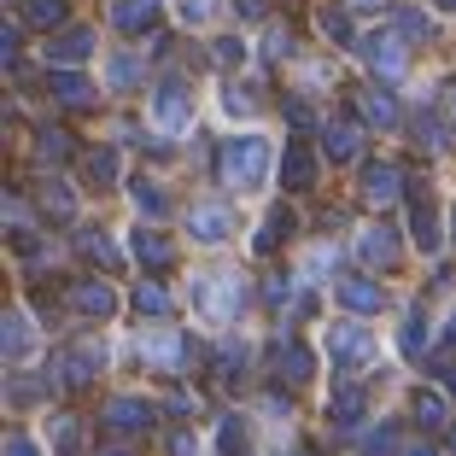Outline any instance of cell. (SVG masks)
<instances>
[{
  "label": "cell",
  "mask_w": 456,
  "mask_h": 456,
  "mask_svg": "<svg viewBox=\"0 0 456 456\" xmlns=\"http://www.w3.org/2000/svg\"><path fill=\"white\" fill-rule=\"evenodd\" d=\"M351 12H387V0H351Z\"/></svg>",
  "instance_id": "cell-46"
},
{
  "label": "cell",
  "mask_w": 456,
  "mask_h": 456,
  "mask_svg": "<svg viewBox=\"0 0 456 456\" xmlns=\"http://www.w3.org/2000/svg\"><path fill=\"white\" fill-rule=\"evenodd\" d=\"M357 416H362V387H339L334 403H328V421H334V428H351Z\"/></svg>",
  "instance_id": "cell-23"
},
{
  "label": "cell",
  "mask_w": 456,
  "mask_h": 456,
  "mask_svg": "<svg viewBox=\"0 0 456 456\" xmlns=\"http://www.w3.org/2000/svg\"><path fill=\"white\" fill-rule=\"evenodd\" d=\"M152 421H159V410H152L147 398H134V392H123V398L106 403V428L111 433H147Z\"/></svg>",
  "instance_id": "cell-5"
},
{
  "label": "cell",
  "mask_w": 456,
  "mask_h": 456,
  "mask_svg": "<svg viewBox=\"0 0 456 456\" xmlns=\"http://www.w3.org/2000/svg\"><path fill=\"white\" fill-rule=\"evenodd\" d=\"M134 257L147 269H164L175 257V246H170V234H159V228H134Z\"/></svg>",
  "instance_id": "cell-18"
},
{
  "label": "cell",
  "mask_w": 456,
  "mask_h": 456,
  "mask_svg": "<svg viewBox=\"0 0 456 456\" xmlns=\"http://www.w3.org/2000/svg\"><path fill=\"white\" fill-rule=\"evenodd\" d=\"M152 123L159 129H170V134H182L193 123V88L188 82H159V94H152Z\"/></svg>",
  "instance_id": "cell-3"
},
{
  "label": "cell",
  "mask_w": 456,
  "mask_h": 456,
  "mask_svg": "<svg viewBox=\"0 0 456 456\" xmlns=\"http://www.w3.org/2000/svg\"><path fill=\"white\" fill-rule=\"evenodd\" d=\"M322 152H328L334 164H351V159L362 152V134L351 129V123H328V129H322Z\"/></svg>",
  "instance_id": "cell-17"
},
{
  "label": "cell",
  "mask_w": 456,
  "mask_h": 456,
  "mask_svg": "<svg viewBox=\"0 0 456 456\" xmlns=\"http://www.w3.org/2000/svg\"><path fill=\"white\" fill-rule=\"evenodd\" d=\"M70 439H77V421H53V444L59 451H70Z\"/></svg>",
  "instance_id": "cell-43"
},
{
  "label": "cell",
  "mask_w": 456,
  "mask_h": 456,
  "mask_svg": "<svg viewBox=\"0 0 456 456\" xmlns=\"http://www.w3.org/2000/svg\"><path fill=\"white\" fill-rule=\"evenodd\" d=\"M188 234L205 240V246L228 240V234H234V211H228V205H193L188 211Z\"/></svg>",
  "instance_id": "cell-7"
},
{
  "label": "cell",
  "mask_w": 456,
  "mask_h": 456,
  "mask_svg": "<svg viewBox=\"0 0 456 456\" xmlns=\"http://www.w3.org/2000/svg\"><path fill=\"white\" fill-rule=\"evenodd\" d=\"M77 246H82V252H88V257H94V264H106V269L118 264V252H111V240H106V234H82Z\"/></svg>",
  "instance_id": "cell-36"
},
{
  "label": "cell",
  "mask_w": 456,
  "mask_h": 456,
  "mask_svg": "<svg viewBox=\"0 0 456 456\" xmlns=\"http://www.w3.org/2000/svg\"><path fill=\"white\" fill-rule=\"evenodd\" d=\"M6 456H36V444H29V439H18V433H12V439H6Z\"/></svg>",
  "instance_id": "cell-44"
},
{
  "label": "cell",
  "mask_w": 456,
  "mask_h": 456,
  "mask_svg": "<svg viewBox=\"0 0 456 456\" xmlns=\"http://www.w3.org/2000/svg\"><path fill=\"white\" fill-rule=\"evenodd\" d=\"M334 298L351 310V316H375V310L387 305V293H380V287L369 281V275H346V281L334 287Z\"/></svg>",
  "instance_id": "cell-9"
},
{
  "label": "cell",
  "mask_w": 456,
  "mask_h": 456,
  "mask_svg": "<svg viewBox=\"0 0 456 456\" xmlns=\"http://www.w3.org/2000/svg\"><path fill=\"white\" fill-rule=\"evenodd\" d=\"M24 24H36V29H59L65 24V0H24Z\"/></svg>",
  "instance_id": "cell-24"
},
{
  "label": "cell",
  "mask_w": 456,
  "mask_h": 456,
  "mask_svg": "<svg viewBox=\"0 0 456 456\" xmlns=\"http://www.w3.org/2000/svg\"><path fill=\"white\" fill-rule=\"evenodd\" d=\"M41 159H70V134L65 129H41Z\"/></svg>",
  "instance_id": "cell-35"
},
{
  "label": "cell",
  "mask_w": 456,
  "mask_h": 456,
  "mask_svg": "<svg viewBox=\"0 0 456 456\" xmlns=\"http://www.w3.org/2000/svg\"><path fill=\"white\" fill-rule=\"evenodd\" d=\"M416 421L421 428H444V398L439 392H416Z\"/></svg>",
  "instance_id": "cell-29"
},
{
  "label": "cell",
  "mask_w": 456,
  "mask_h": 456,
  "mask_svg": "<svg viewBox=\"0 0 456 456\" xmlns=\"http://www.w3.org/2000/svg\"><path fill=\"white\" fill-rule=\"evenodd\" d=\"M269 59H293V36L287 29H269Z\"/></svg>",
  "instance_id": "cell-41"
},
{
  "label": "cell",
  "mask_w": 456,
  "mask_h": 456,
  "mask_svg": "<svg viewBox=\"0 0 456 456\" xmlns=\"http://www.w3.org/2000/svg\"><path fill=\"white\" fill-rule=\"evenodd\" d=\"M100 456H134V451H129L123 439H111V444H100Z\"/></svg>",
  "instance_id": "cell-47"
},
{
  "label": "cell",
  "mask_w": 456,
  "mask_h": 456,
  "mask_svg": "<svg viewBox=\"0 0 456 456\" xmlns=\"http://www.w3.org/2000/svg\"><path fill=\"white\" fill-rule=\"evenodd\" d=\"M362 59H369V70H380L387 82L410 70V53H403V41H392V36H362Z\"/></svg>",
  "instance_id": "cell-6"
},
{
  "label": "cell",
  "mask_w": 456,
  "mask_h": 456,
  "mask_svg": "<svg viewBox=\"0 0 456 456\" xmlns=\"http://www.w3.org/2000/svg\"><path fill=\"white\" fill-rule=\"evenodd\" d=\"M403 36H410V41H428V36H433V24H428L421 12H403Z\"/></svg>",
  "instance_id": "cell-40"
},
{
  "label": "cell",
  "mask_w": 456,
  "mask_h": 456,
  "mask_svg": "<svg viewBox=\"0 0 456 456\" xmlns=\"http://www.w3.org/2000/svg\"><path fill=\"white\" fill-rule=\"evenodd\" d=\"M82 175H88L94 188H111V182H118V152H106V147H100L94 159L82 164Z\"/></svg>",
  "instance_id": "cell-25"
},
{
  "label": "cell",
  "mask_w": 456,
  "mask_h": 456,
  "mask_svg": "<svg viewBox=\"0 0 456 456\" xmlns=\"http://www.w3.org/2000/svg\"><path fill=\"white\" fill-rule=\"evenodd\" d=\"M41 211L53 216V223H65V216L77 211V200H70V193L59 188V182H47V188H41Z\"/></svg>",
  "instance_id": "cell-27"
},
{
  "label": "cell",
  "mask_w": 456,
  "mask_h": 456,
  "mask_svg": "<svg viewBox=\"0 0 456 456\" xmlns=\"http://www.w3.org/2000/svg\"><path fill=\"white\" fill-rule=\"evenodd\" d=\"M416 141H428V152H444L451 147V129H444L433 111H421V123H416Z\"/></svg>",
  "instance_id": "cell-28"
},
{
  "label": "cell",
  "mask_w": 456,
  "mask_h": 456,
  "mask_svg": "<svg viewBox=\"0 0 456 456\" xmlns=\"http://www.w3.org/2000/svg\"><path fill=\"white\" fill-rule=\"evenodd\" d=\"M88 53H94V24H70L47 41V59H53V65H82Z\"/></svg>",
  "instance_id": "cell-8"
},
{
  "label": "cell",
  "mask_w": 456,
  "mask_h": 456,
  "mask_svg": "<svg viewBox=\"0 0 456 456\" xmlns=\"http://www.w3.org/2000/svg\"><path fill=\"white\" fill-rule=\"evenodd\" d=\"M410 200H416V211H410V234H416V246H421V252H439V216H433L428 182H421V188H410Z\"/></svg>",
  "instance_id": "cell-13"
},
{
  "label": "cell",
  "mask_w": 456,
  "mask_h": 456,
  "mask_svg": "<svg viewBox=\"0 0 456 456\" xmlns=\"http://www.w3.org/2000/svg\"><path fill=\"white\" fill-rule=\"evenodd\" d=\"M398 170H392V164H362V200H375V205H387V200H398Z\"/></svg>",
  "instance_id": "cell-16"
},
{
  "label": "cell",
  "mask_w": 456,
  "mask_h": 456,
  "mask_svg": "<svg viewBox=\"0 0 456 456\" xmlns=\"http://www.w3.org/2000/svg\"><path fill=\"white\" fill-rule=\"evenodd\" d=\"M240 18H264V0H240Z\"/></svg>",
  "instance_id": "cell-48"
},
{
  "label": "cell",
  "mask_w": 456,
  "mask_h": 456,
  "mask_svg": "<svg viewBox=\"0 0 456 456\" xmlns=\"http://www.w3.org/2000/svg\"><path fill=\"white\" fill-rule=\"evenodd\" d=\"M398 346H403V357H421V346H428V322H421V316H410V322H403V334H398Z\"/></svg>",
  "instance_id": "cell-34"
},
{
  "label": "cell",
  "mask_w": 456,
  "mask_h": 456,
  "mask_svg": "<svg viewBox=\"0 0 456 456\" xmlns=\"http://www.w3.org/2000/svg\"><path fill=\"white\" fill-rule=\"evenodd\" d=\"M310 182H316V152H310L305 141H293V147L281 152V188L287 193H310Z\"/></svg>",
  "instance_id": "cell-10"
},
{
  "label": "cell",
  "mask_w": 456,
  "mask_h": 456,
  "mask_svg": "<svg viewBox=\"0 0 456 456\" xmlns=\"http://www.w3.org/2000/svg\"><path fill=\"white\" fill-rule=\"evenodd\" d=\"M287 234H293V216H287V211H275V216L264 223V234H257V252H269V246H275V240H287Z\"/></svg>",
  "instance_id": "cell-32"
},
{
  "label": "cell",
  "mask_w": 456,
  "mask_h": 456,
  "mask_svg": "<svg viewBox=\"0 0 456 456\" xmlns=\"http://www.w3.org/2000/svg\"><path fill=\"white\" fill-rule=\"evenodd\" d=\"M100 369H106V351H100V346H77L70 362H65V387H88Z\"/></svg>",
  "instance_id": "cell-19"
},
{
  "label": "cell",
  "mask_w": 456,
  "mask_h": 456,
  "mask_svg": "<svg viewBox=\"0 0 456 456\" xmlns=\"http://www.w3.org/2000/svg\"><path fill=\"white\" fill-rule=\"evenodd\" d=\"M70 310H82V316H111V310H118V293H111L106 281H77L70 287Z\"/></svg>",
  "instance_id": "cell-15"
},
{
  "label": "cell",
  "mask_w": 456,
  "mask_h": 456,
  "mask_svg": "<svg viewBox=\"0 0 456 456\" xmlns=\"http://www.w3.org/2000/svg\"><path fill=\"white\" fill-rule=\"evenodd\" d=\"M240 369H246V346L234 339V346H223V351H216V375H240Z\"/></svg>",
  "instance_id": "cell-37"
},
{
  "label": "cell",
  "mask_w": 456,
  "mask_h": 456,
  "mask_svg": "<svg viewBox=\"0 0 456 456\" xmlns=\"http://www.w3.org/2000/svg\"><path fill=\"white\" fill-rule=\"evenodd\" d=\"M451 451H456V428H451Z\"/></svg>",
  "instance_id": "cell-54"
},
{
  "label": "cell",
  "mask_w": 456,
  "mask_h": 456,
  "mask_svg": "<svg viewBox=\"0 0 456 456\" xmlns=\"http://www.w3.org/2000/svg\"><path fill=\"white\" fill-rule=\"evenodd\" d=\"M439 375H444V387H451V398H456V362H439Z\"/></svg>",
  "instance_id": "cell-49"
},
{
  "label": "cell",
  "mask_w": 456,
  "mask_h": 456,
  "mask_svg": "<svg viewBox=\"0 0 456 456\" xmlns=\"http://www.w3.org/2000/svg\"><path fill=\"white\" fill-rule=\"evenodd\" d=\"M111 82H118V88H134V59H118V65H111Z\"/></svg>",
  "instance_id": "cell-42"
},
{
  "label": "cell",
  "mask_w": 456,
  "mask_h": 456,
  "mask_svg": "<svg viewBox=\"0 0 456 456\" xmlns=\"http://www.w3.org/2000/svg\"><path fill=\"white\" fill-rule=\"evenodd\" d=\"M328 357H334L339 369H362V362L375 357V334L362 322H334L328 328Z\"/></svg>",
  "instance_id": "cell-4"
},
{
  "label": "cell",
  "mask_w": 456,
  "mask_h": 456,
  "mask_svg": "<svg viewBox=\"0 0 456 456\" xmlns=\"http://www.w3.org/2000/svg\"><path fill=\"white\" fill-rule=\"evenodd\" d=\"M451 240H456V211H451Z\"/></svg>",
  "instance_id": "cell-53"
},
{
  "label": "cell",
  "mask_w": 456,
  "mask_h": 456,
  "mask_svg": "<svg viewBox=\"0 0 456 456\" xmlns=\"http://www.w3.org/2000/svg\"><path fill=\"white\" fill-rule=\"evenodd\" d=\"M29 346H36V334H29V316H24V310H12V316H6V357L24 362Z\"/></svg>",
  "instance_id": "cell-21"
},
{
  "label": "cell",
  "mask_w": 456,
  "mask_h": 456,
  "mask_svg": "<svg viewBox=\"0 0 456 456\" xmlns=\"http://www.w3.org/2000/svg\"><path fill=\"white\" fill-rule=\"evenodd\" d=\"M240 53H246L240 36H223V41H216V65H240Z\"/></svg>",
  "instance_id": "cell-39"
},
{
  "label": "cell",
  "mask_w": 456,
  "mask_h": 456,
  "mask_svg": "<svg viewBox=\"0 0 456 456\" xmlns=\"http://www.w3.org/2000/svg\"><path fill=\"white\" fill-rule=\"evenodd\" d=\"M275 369H281V375L293 380V387H305V380H310V369H316V357H310V351L298 346V339H287V346L275 351Z\"/></svg>",
  "instance_id": "cell-20"
},
{
  "label": "cell",
  "mask_w": 456,
  "mask_h": 456,
  "mask_svg": "<svg viewBox=\"0 0 456 456\" xmlns=\"http://www.w3.org/2000/svg\"><path fill=\"white\" fill-rule=\"evenodd\" d=\"M316 24H322V36H334V41H351V18L339 12V6H322V12H316Z\"/></svg>",
  "instance_id": "cell-33"
},
{
  "label": "cell",
  "mask_w": 456,
  "mask_h": 456,
  "mask_svg": "<svg viewBox=\"0 0 456 456\" xmlns=\"http://www.w3.org/2000/svg\"><path fill=\"white\" fill-rule=\"evenodd\" d=\"M170 456H200V444H193V439H188V433H182V439H175V444H170Z\"/></svg>",
  "instance_id": "cell-45"
},
{
  "label": "cell",
  "mask_w": 456,
  "mask_h": 456,
  "mask_svg": "<svg viewBox=\"0 0 456 456\" xmlns=\"http://www.w3.org/2000/svg\"><path fill=\"white\" fill-rule=\"evenodd\" d=\"M392 439H398V428L387 421V428H375V433H369V444H362V456H387V451H392Z\"/></svg>",
  "instance_id": "cell-38"
},
{
  "label": "cell",
  "mask_w": 456,
  "mask_h": 456,
  "mask_svg": "<svg viewBox=\"0 0 456 456\" xmlns=\"http://www.w3.org/2000/svg\"><path fill=\"white\" fill-rule=\"evenodd\" d=\"M134 310H141V316H164V310H170V293H164L159 281H141L134 287Z\"/></svg>",
  "instance_id": "cell-26"
},
{
  "label": "cell",
  "mask_w": 456,
  "mask_h": 456,
  "mask_svg": "<svg viewBox=\"0 0 456 456\" xmlns=\"http://www.w3.org/2000/svg\"><path fill=\"white\" fill-rule=\"evenodd\" d=\"M444 100H451V106H456V82H451V88H444Z\"/></svg>",
  "instance_id": "cell-52"
},
{
  "label": "cell",
  "mask_w": 456,
  "mask_h": 456,
  "mask_svg": "<svg viewBox=\"0 0 456 456\" xmlns=\"http://www.w3.org/2000/svg\"><path fill=\"white\" fill-rule=\"evenodd\" d=\"M403 456H439V451H433V444H410V451H403Z\"/></svg>",
  "instance_id": "cell-50"
},
{
  "label": "cell",
  "mask_w": 456,
  "mask_h": 456,
  "mask_svg": "<svg viewBox=\"0 0 456 456\" xmlns=\"http://www.w3.org/2000/svg\"><path fill=\"white\" fill-rule=\"evenodd\" d=\"M111 24L123 36H147L159 24V0H111Z\"/></svg>",
  "instance_id": "cell-12"
},
{
  "label": "cell",
  "mask_w": 456,
  "mask_h": 456,
  "mask_svg": "<svg viewBox=\"0 0 456 456\" xmlns=\"http://www.w3.org/2000/svg\"><path fill=\"white\" fill-rule=\"evenodd\" d=\"M134 205H141V211H147V216H164V188H159V182H134Z\"/></svg>",
  "instance_id": "cell-30"
},
{
  "label": "cell",
  "mask_w": 456,
  "mask_h": 456,
  "mask_svg": "<svg viewBox=\"0 0 456 456\" xmlns=\"http://www.w3.org/2000/svg\"><path fill=\"white\" fill-rule=\"evenodd\" d=\"M47 88H53V100L59 106H94V82L82 77V70H47Z\"/></svg>",
  "instance_id": "cell-14"
},
{
  "label": "cell",
  "mask_w": 456,
  "mask_h": 456,
  "mask_svg": "<svg viewBox=\"0 0 456 456\" xmlns=\"http://www.w3.org/2000/svg\"><path fill=\"white\" fill-rule=\"evenodd\" d=\"M216 444H223V456H246V421L228 416V421H223V433H216Z\"/></svg>",
  "instance_id": "cell-31"
},
{
  "label": "cell",
  "mask_w": 456,
  "mask_h": 456,
  "mask_svg": "<svg viewBox=\"0 0 456 456\" xmlns=\"http://www.w3.org/2000/svg\"><path fill=\"white\" fill-rule=\"evenodd\" d=\"M240 298H246V287L234 281V275H200V281H193V305H200V316H211V322H234V316H240Z\"/></svg>",
  "instance_id": "cell-2"
},
{
  "label": "cell",
  "mask_w": 456,
  "mask_h": 456,
  "mask_svg": "<svg viewBox=\"0 0 456 456\" xmlns=\"http://www.w3.org/2000/svg\"><path fill=\"white\" fill-rule=\"evenodd\" d=\"M357 111H362V123H375V129H392V123H398V106H392V94H380V88H369Z\"/></svg>",
  "instance_id": "cell-22"
},
{
  "label": "cell",
  "mask_w": 456,
  "mask_h": 456,
  "mask_svg": "<svg viewBox=\"0 0 456 456\" xmlns=\"http://www.w3.org/2000/svg\"><path fill=\"white\" fill-rule=\"evenodd\" d=\"M223 182L234 193H252L264 188V175H269V141L264 134H234V141H223Z\"/></svg>",
  "instance_id": "cell-1"
},
{
  "label": "cell",
  "mask_w": 456,
  "mask_h": 456,
  "mask_svg": "<svg viewBox=\"0 0 456 456\" xmlns=\"http://www.w3.org/2000/svg\"><path fill=\"white\" fill-rule=\"evenodd\" d=\"M433 6H439V12H456V0H433Z\"/></svg>",
  "instance_id": "cell-51"
},
{
  "label": "cell",
  "mask_w": 456,
  "mask_h": 456,
  "mask_svg": "<svg viewBox=\"0 0 456 456\" xmlns=\"http://www.w3.org/2000/svg\"><path fill=\"white\" fill-rule=\"evenodd\" d=\"M357 257H362V264H380V269H392V264H398V234H392L387 223L362 228V234H357Z\"/></svg>",
  "instance_id": "cell-11"
}]
</instances>
